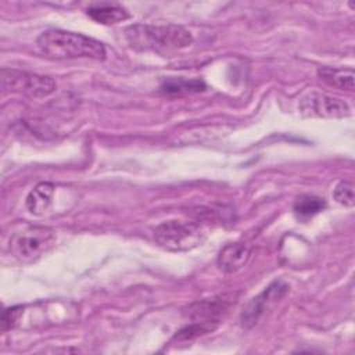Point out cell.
Instances as JSON below:
<instances>
[{"label": "cell", "instance_id": "15", "mask_svg": "<svg viewBox=\"0 0 355 355\" xmlns=\"http://www.w3.org/2000/svg\"><path fill=\"white\" fill-rule=\"evenodd\" d=\"M333 197L338 204H341L344 207H354L355 197H354V184H352V182H348V180L340 182L334 187Z\"/></svg>", "mask_w": 355, "mask_h": 355}, {"label": "cell", "instance_id": "12", "mask_svg": "<svg viewBox=\"0 0 355 355\" xmlns=\"http://www.w3.org/2000/svg\"><path fill=\"white\" fill-rule=\"evenodd\" d=\"M205 89V83L200 79L168 78L161 85V92L166 96H186L200 93Z\"/></svg>", "mask_w": 355, "mask_h": 355}, {"label": "cell", "instance_id": "13", "mask_svg": "<svg viewBox=\"0 0 355 355\" xmlns=\"http://www.w3.org/2000/svg\"><path fill=\"white\" fill-rule=\"evenodd\" d=\"M319 78L326 82L327 85L352 92L354 90V71L345 68H331V67H322L318 69Z\"/></svg>", "mask_w": 355, "mask_h": 355}, {"label": "cell", "instance_id": "3", "mask_svg": "<svg viewBox=\"0 0 355 355\" xmlns=\"http://www.w3.org/2000/svg\"><path fill=\"white\" fill-rule=\"evenodd\" d=\"M207 233L196 222L166 220L154 229V239L168 251H187L196 248L205 240Z\"/></svg>", "mask_w": 355, "mask_h": 355}, {"label": "cell", "instance_id": "11", "mask_svg": "<svg viewBox=\"0 0 355 355\" xmlns=\"http://www.w3.org/2000/svg\"><path fill=\"white\" fill-rule=\"evenodd\" d=\"M87 15L103 25H114L129 18V12L116 4H97L87 8Z\"/></svg>", "mask_w": 355, "mask_h": 355}, {"label": "cell", "instance_id": "16", "mask_svg": "<svg viewBox=\"0 0 355 355\" xmlns=\"http://www.w3.org/2000/svg\"><path fill=\"white\" fill-rule=\"evenodd\" d=\"M22 312H24L22 306H11V308L4 309L1 313V330L7 331V330L12 329L17 324V322L19 320Z\"/></svg>", "mask_w": 355, "mask_h": 355}, {"label": "cell", "instance_id": "9", "mask_svg": "<svg viewBox=\"0 0 355 355\" xmlns=\"http://www.w3.org/2000/svg\"><path fill=\"white\" fill-rule=\"evenodd\" d=\"M251 248L245 243L226 244L218 254V268L225 273H234L240 270L250 259Z\"/></svg>", "mask_w": 355, "mask_h": 355}, {"label": "cell", "instance_id": "5", "mask_svg": "<svg viewBox=\"0 0 355 355\" xmlns=\"http://www.w3.org/2000/svg\"><path fill=\"white\" fill-rule=\"evenodd\" d=\"M55 82L43 75L1 69V89L4 93H21L29 97H46L55 90Z\"/></svg>", "mask_w": 355, "mask_h": 355}, {"label": "cell", "instance_id": "4", "mask_svg": "<svg viewBox=\"0 0 355 355\" xmlns=\"http://www.w3.org/2000/svg\"><path fill=\"white\" fill-rule=\"evenodd\" d=\"M55 244V233L46 226L28 227L15 233L10 241L11 254L22 263H32L42 258Z\"/></svg>", "mask_w": 355, "mask_h": 355}, {"label": "cell", "instance_id": "14", "mask_svg": "<svg viewBox=\"0 0 355 355\" xmlns=\"http://www.w3.org/2000/svg\"><path fill=\"white\" fill-rule=\"evenodd\" d=\"M324 208L326 202L323 198L311 194H304L295 200L293 211L298 219H309L316 214L322 212Z\"/></svg>", "mask_w": 355, "mask_h": 355}, {"label": "cell", "instance_id": "1", "mask_svg": "<svg viewBox=\"0 0 355 355\" xmlns=\"http://www.w3.org/2000/svg\"><path fill=\"white\" fill-rule=\"evenodd\" d=\"M40 51L53 60L92 58L104 60L105 47L101 42L82 33L49 29L40 33L36 40Z\"/></svg>", "mask_w": 355, "mask_h": 355}, {"label": "cell", "instance_id": "10", "mask_svg": "<svg viewBox=\"0 0 355 355\" xmlns=\"http://www.w3.org/2000/svg\"><path fill=\"white\" fill-rule=\"evenodd\" d=\"M53 196L54 184L50 182H40L26 196L25 205L31 214L43 215L49 209Z\"/></svg>", "mask_w": 355, "mask_h": 355}, {"label": "cell", "instance_id": "6", "mask_svg": "<svg viewBox=\"0 0 355 355\" xmlns=\"http://www.w3.org/2000/svg\"><path fill=\"white\" fill-rule=\"evenodd\" d=\"M288 291V284L283 280H275L272 282L262 293H259L257 297H254L243 309L240 315V322L243 327H252L258 323V320L269 311L272 309Z\"/></svg>", "mask_w": 355, "mask_h": 355}, {"label": "cell", "instance_id": "7", "mask_svg": "<svg viewBox=\"0 0 355 355\" xmlns=\"http://www.w3.org/2000/svg\"><path fill=\"white\" fill-rule=\"evenodd\" d=\"M298 110L304 116L343 118L349 115V107L344 100L319 92L305 94L300 100Z\"/></svg>", "mask_w": 355, "mask_h": 355}, {"label": "cell", "instance_id": "2", "mask_svg": "<svg viewBox=\"0 0 355 355\" xmlns=\"http://www.w3.org/2000/svg\"><path fill=\"white\" fill-rule=\"evenodd\" d=\"M125 37L132 49L155 53L178 51L193 43L191 33L178 25L136 24L125 29Z\"/></svg>", "mask_w": 355, "mask_h": 355}, {"label": "cell", "instance_id": "8", "mask_svg": "<svg viewBox=\"0 0 355 355\" xmlns=\"http://www.w3.org/2000/svg\"><path fill=\"white\" fill-rule=\"evenodd\" d=\"M234 302L232 295H218L214 298H207L198 302H194L187 308V316L194 322H207L216 323L219 316L227 311V308Z\"/></svg>", "mask_w": 355, "mask_h": 355}]
</instances>
